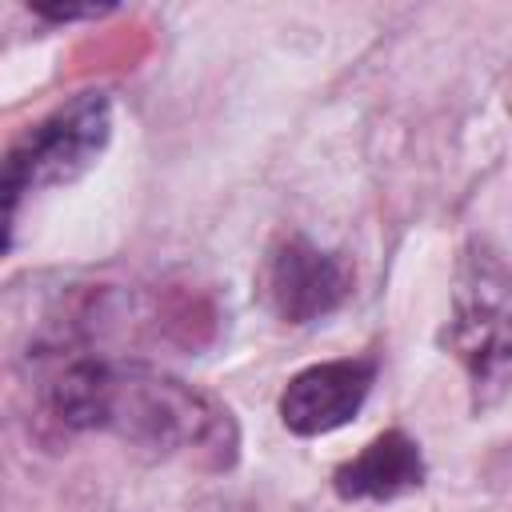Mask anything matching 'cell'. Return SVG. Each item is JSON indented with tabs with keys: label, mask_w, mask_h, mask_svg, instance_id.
Segmentation results:
<instances>
[{
	"label": "cell",
	"mask_w": 512,
	"mask_h": 512,
	"mask_svg": "<svg viewBox=\"0 0 512 512\" xmlns=\"http://www.w3.org/2000/svg\"><path fill=\"white\" fill-rule=\"evenodd\" d=\"M112 136V100L104 92H80L52 116L32 124L4 160V220L12 228L16 208L28 192L60 188L80 180Z\"/></svg>",
	"instance_id": "3"
},
{
	"label": "cell",
	"mask_w": 512,
	"mask_h": 512,
	"mask_svg": "<svg viewBox=\"0 0 512 512\" xmlns=\"http://www.w3.org/2000/svg\"><path fill=\"white\" fill-rule=\"evenodd\" d=\"M32 12H36L40 20L68 24V20H96V16L112 12V4H32Z\"/></svg>",
	"instance_id": "7"
},
{
	"label": "cell",
	"mask_w": 512,
	"mask_h": 512,
	"mask_svg": "<svg viewBox=\"0 0 512 512\" xmlns=\"http://www.w3.org/2000/svg\"><path fill=\"white\" fill-rule=\"evenodd\" d=\"M444 344L460 360L476 408L512 380V268L488 240H472L460 256Z\"/></svg>",
	"instance_id": "2"
},
{
	"label": "cell",
	"mask_w": 512,
	"mask_h": 512,
	"mask_svg": "<svg viewBox=\"0 0 512 512\" xmlns=\"http://www.w3.org/2000/svg\"><path fill=\"white\" fill-rule=\"evenodd\" d=\"M376 384V364L348 356L324 360L296 372L280 392V420L296 436H324L344 428L368 400Z\"/></svg>",
	"instance_id": "5"
},
{
	"label": "cell",
	"mask_w": 512,
	"mask_h": 512,
	"mask_svg": "<svg viewBox=\"0 0 512 512\" xmlns=\"http://www.w3.org/2000/svg\"><path fill=\"white\" fill-rule=\"evenodd\" d=\"M264 292L284 324H312L344 304L352 272L336 252H324L304 236H284L268 256Z\"/></svg>",
	"instance_id": "4"
},
{
	"label": "cell",
	"mask_w": 512,
	"mask_h": 512,
	"mask_svg": "<svg viewBox=\"0 0 512 512\" xmlns=\"http://www.w3.org/2000/svg\"><path fill=\"white\" fill-rule=\"evenodd\" d=\"M424 476L428 468L420 444L408 432L388 428L332 472V488L340 500H396L416 492Z\"/></svg>",
	"instance_id": "6"
},
{
	"label": "cell",
	"mask_w": 512,
	"mask_h": 512,
	"mask_svg": "<svg viewBox=\"0 0 512 512\" xmlns=\"http://www.w3.org/2000/svg\"><path fill=\"white\" fill-rule=\"evenodd\" d=\"M52 412L68 428L112 432L136 448L200 468H228L240 448L236 416L212 392L116 360H80L52 384Z\"/></svg>",
	"instance_id": "1"
}]
</instances>
